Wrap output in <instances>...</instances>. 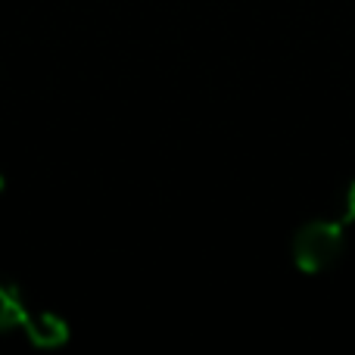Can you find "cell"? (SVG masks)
Masks as SVG:
<instances>
[{"label": "cell", "instance_id": "obj_1", "mask_svg": "<svg viewBox=\"0 0 355 355\" xmlns=\"http://www.w3.org/2000/svg\"><path fill=\"white\" fill-rule=\"evenodd\" d=\"M346 252V225L334 215H318L296 227L290 240V256L302 275H321L340 262Z\"/></svg>", "mask_w": 355, "mask_h": 355}, {"label": "cell", "instance_id": "obj_2", "mask_svg": "<svg viewBox=\"0 0 355 355\" xmlns=\"http://www.w3.org/2000/svg\"><path fill=\"white\" fill-rule=\"evenodd\" d=\"M22 331L41 349H56V346H62L69 340V324L56 312H47V309H41V312L28 309V318H25Z\"/></svg>", "mask_w": 355, "mask_h": 355}, {"label": "cell", "instance_id": "obj_3", "mask_svg": "<svg viewBox=\"0 0 355 355\" xmlns=\"http://www.w3.org/2000/svg\"><path fill=\"white\" fill-rule=\"evenodd\" d=\"M25 318H28V306H25L22 290L12 281L0 277V334L22 327Z\"/></svg>", "mask_w": 355, "mask_h": 355}, {"label": "cell", "instance_id": "obj_4", "mask_svg": "<svg viewBox=\"0 0 355 355\" xmlns=\"http://www.w3.org/2000/svg\"><path fill=\"white\" fill-rule=\"evenodd\" d=\"M334 218L343 221L346 227L355 225V178L343 184V187H337V193H334Z\"/></svg>", "mask_w": 355, "mask_h": 355}, {"label": "cell", "instance_id": "obj_5", "mask_svg": "<svg viewBox=\"0 0 355 355\" xmlns=\"http://www.w3.org/2000/svg\"><path fill=\"white\" fill-rule=\"evenodd\" d=\"M0 190H3V175H0Z\"/></svg>", "mask_w": 355, "mask_h": 355}]
</instances>
